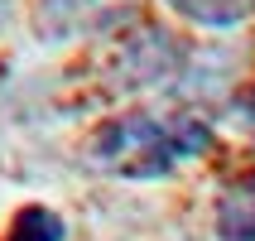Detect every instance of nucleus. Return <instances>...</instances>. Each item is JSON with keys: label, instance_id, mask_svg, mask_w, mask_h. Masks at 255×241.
Listing matches in <instances>:
<instances>
[{"label": "nucleus", "instance_id": "20e7f679", "mask_svg": "<svg viewBox=\"0 0 255 241\" xmlns=\"http://www.w3.org/2000/svg\"><path fill=\"white\" fill-rule=\"evenodd\" d=\"M5 241H63V222L48 208H24L14 217V227H10Z\"/></svg>", "mask_w": 255, "mask_h": 241}, {"label": "nucleus", "instance_id": "39448f33", "mask_svg": "<svg viewBox=\"0 0 255 241\" xmlns=\"http://www.w3.org/2000/svg\"><path fill=\"white\" fill-rule=\"evenodd\" d=\"M246 121L255 126V92H251V101H246Z\"/></svg>", "mask_w": 255, "mask_h": 241}, {"label": "nucleus", "instance_id": "f257e3e1", "mask_svg": "<svg viewBox=\"0 0 255 241\" xmlns=\"http://www.w3.org/2000/svg\"><path fill=\"white\" fill-rule=\"evenodd\" d=\"M212 145V130L202 126L198 116H149V111H135V116H121L92 140V159L101 169L121 174V179H159L169 174L178 159H193Z\"/></svg>", "mask_w": 255, "mask_h": 241}, {"label": "nucleus", "instance_id": "7ed1b4c3", "mask_svg": "<svg viewBox=\"0 0 255 241\" xmlns=\"http://www.w3.org/2000/svg\"><path fill=\"white\" fill-rule=\"evenodd\" d=\"M169 5L183 10L188 19H198V24H212V29L241 24L246 14L255 10V0H169Z\"/></svg>", "mask_w": 255, "mask_h": 241}, {"label": "nucleus", "instance_id": "f03ea898", "mask_svg": "<svg viewBox=\"0 0 255 241\" xmlns=\"http://www.w3.org/2000/svg\"><path fill=\"white\" fill-rule=\"evenodd\" d=\"M217 232L222 241H255V169L227 184L217 203Z\"/></svg>", "mask_w": 255, "mask_h": 241}]
</instances>
